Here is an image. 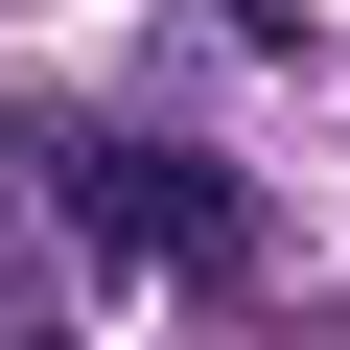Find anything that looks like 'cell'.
<instances>
[{"label": "cell", "mask_w": 350, "mask_h": 350, "mask_svg": "<svg viewBox=\"0 0 350 350\" xmlns=\"http://www.w3.org/2000/svg\"><path fill=\"white\" fill-rule=\"evenodd\" d=\"M47 211H70L117 280H234V257H257V187H234V163L117 140V117H70V140H47Z\"/></svg>", "instance_id": "1"}]
</instances>
